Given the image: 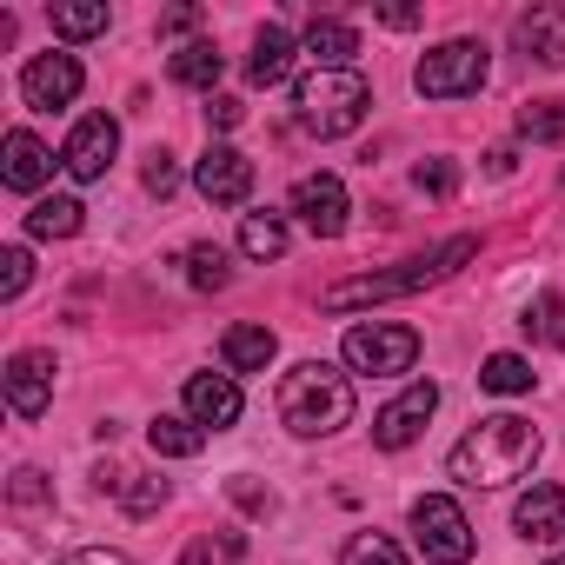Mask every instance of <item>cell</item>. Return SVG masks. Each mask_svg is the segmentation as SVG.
Instances as JSON below:
<instances>
[{"instance_id":"obj_1","label":"cell","mask_w":565,"mask_h":565,"mask_svg":"<svg viewBox=\"0 0 565 565\" xmlns=\"http://www.w3.org/2000/svg\"><path fill=\"white\" fill-rule=\"evenodd\" d=\"M532 459H539V426L519 419V413H492V419H479V426L452 446L446 472H452L459 486H512V479L532 472Z\"/></svg>"},{"instance_id":"obj_2","label":"cell","mask_w":565,"mask_h":565,"mask_svg":"<svg viewBox=\"0 0 565 565\" xmlns=\"http://www.w3.org/2000/svg\"><path fill=\"white\" fill-rule=\"evenodd\" d=\"M479 253V239L472 233H459V239H446V246H433V253H419V259H406V266H393V273H360V279H340V287H327L320 294V307L327 313H353V307H380V300H406V294H426L433 279H446L459 259H472Z\"/></svg>"},{"instance_id":"obj_3","label":"cell","mask_w":565,"mask_h":565,"mask_svg":"<svg viewBox=\"0 0 565 565\" xmlns=\"http://www.w3.org/2000/svg\"><path fill=\"white\" fill-rule=\"evenodd\" d=\"M279 419L300 439H327L353 419V380L333 373L327 360H300L287 380H279Z\"/></svg>"},{"instance_id":"obj_4","label":"cell","mask_w":565,"mask_h":565,"mask_svg":"<svg viewBox=\"0 0 565 565\" xmlns=\"http://www.w3.org/2000/svg\"><path fill=\"white\" fill-rule=\"evenodd\" d=\"M294 107H300V127H307V134H320V140H347V134L366 120L373 87H366L353 67H320V74H307V81L294 87Z\"/></svg>"},{"instance_id":"obj_5","label":"cell","mask_w":565,"mask_h":565,"mask_svg":"<svg viewBox=\"0 0 565 565\" xmlns=\"http://www.w3.org/2000/svg\"><path fill=\"white\" fill-rule=\"evenodd\" d=\"M413 539H419L426 565H466V558H472V519H466L459 499H446V492L413 499Z\"/></svg>"},{"instance_id":"obj_6","label":"cell","mask_w":565,"mask_h":565,"mask_svg":"<svg viewBox=\"0 0 565 565\" xmlns=\"http://www.w3.org/2000/svg\"><path fill=\"white\" fill-rule=\"evenodd\" d=\"M413 87H419L426 100L479 94V87H486V47H479V41H446V47H433V54L413 67Z\"/></svg>"},{"instance_id":"obj_7","label":"cell","mask_w":565,"mask_h":565,"mask_svg":"<svg viewBox=\"0 0 565 565\" xmlns=\"http://www.w3.org/2000/svg\"><path fill=\"white\" fill-rule=\"evenodd\" d=\"M413 360H419V333L413 327L373 320V327H353L347 333V366L353 373H406Z\"/></svg>"},{"instance_id":"obj_8","label":"cell","mask_w":565,"mask_h":565,"mask_svg":"<svg viewBox=\"0 0 565 565\" xmlns=\"http://www.w3.org/2000/svg\"><path fill=\"white\" fill-rule=\"evenodd\" d=\"M433 413H439V386H433V380L406 386V393L373 419V446H380V452H406V446L426 433V419H433Z\"/></svg>"},{"instance_id":"obj_9","label":"cell","mask_w":565,"mask_h":565,"mask_svg":"<svg viewBox=\"0 0 565 565\" xmlns=\"http://www.w3.org/2000/svg\"><path fill=\"white\" fill-rule=\"evenodd\" d=\"M81 61L74 54H41V61H28V74H21V94H28V107L34 114H54V107H74V94H81Z\"/></svg>"},{"instance_id":"obj_10","label":"cell","mask_w":565,"mask_h":565,"mask_svg":"<svg viewBox=\"0 0 565 565\" xmlns=\"http://www.w3.org/2000/svg\"><path fill=\"white\" fill-rule=\"evenodd\" d=\"M114 153H120V127H114L107 114H87V120L67 134V147H61V167H67L74 180H100V173L114 167Z\"/></svg>"},{"instance_id":"obj_11","label":"cell","mask_w":565,"mask_h":565,"mask_svg":"<svg viewBox=\"0 0 565 565\" xmlns=\"http://www.w3.org/2000/svg\"><path fill=\"white\" fill-rule=\"evenodd\" d=\"M294 213H300L307 233L340 239V233H347V186H340V173H307V180L294 186Z\"/></svg>"},{"instance_id":"obj_12","label":"cell","mask_w":565,"mask_h":565,"mask_svg":"<svg viewBox=\"0 0 565 565\" xmlns=\"http://www.w3.org/2000/svg\"><path fill=\"white\" fill-rule=\"evenodd\" d=\"M193 186L213 200V206H239L253 193V160L239 147H206L200 167H193Z\"/></svg>"},{"instance_id":"obj_13","label":"cell","mask_w":565,"mask_h":565,"mask_svg":"<svg viewBox=\"0 0 565 565\" xmlns=\"http://www.w3.org/2000/svg\"><path fill=\"white\" fill-rule=\"evenodd\" d=\"M8 406L21 413V419H41L47 406H54V353H14L8 360Z\"/></svg>"},{"instance_id":"obj_14","label":"cell","mask_w":565,"mask_h":565,"mask_svg":"<svg viewBox=\"0 0 565 565\" xmlns=\"http://www.w3.org/2000/svg\"><path fill=\"white\" fill-rule=\"evenodd\" d=\"M186 413H193V426L226 433V426L239 419V386H233V373H193V380H186Z\"/></svg>"},{"instance_id":"obj_15","label":"cell","mask_w":565,"mask_h":565,"mask_svg":"<svg viewBox=\"0 0 565 565\" xmlns=\"http://www.w3.org/2000/svg\"><path fill=\"white\" fill-rule=\"evenodd\" d=\"M512 41H519V54H525V61H539V67H565V8L552 0V8L519 14Z\"/></svg>"},{"instance_id":"obj_16","label":"cell","mask_w":565,"mask_h":565,"mask_svg":"<svg viewBox=\"0 0 565 565\" xmlns=\"http://www.w3.org/2000/svg\"><path fill=\"white\" fill-rule=\"evenodd\" d=\"M0 153H8V167H0V180H8L14 193H34V186H47V173H54V153L28 134V127H14L8 134V147H0Z\"/></svg>"},{"instance_id":"obj_17","label":"cell","mask_w":565,"mask_h":565,"mask_svg":"<svg viewBox=\"0 0 565 565\" xmlns=\"http://www.w3.org/2000/svg\"><path fill=\"white\" fill-rule=\"evenodd\" d=\"M512 525H519V539H565V492L558 486H532L519 505H512Z\"/></svg>"},{"instance_id":"obj_18","label":"cell","mask_w":565,"mask_h":565,"mask_svg":"<svg viewBox=\"0 0 565 565\" xmlns=\"http://www.w3.org/2000/svg\"><path fill=\"white\" fill-rule=\"evenodd\" d=\"M273 353H279L273 327H226V333H220V360H226V373H266Z\"/></svg>"},{"instance_id":"obj_19","label":"cell","mask_w":565,"mask_h":565,"mask_svg":"<svg viewBox=\"0 0 565 565\" xmlns=\"http://www.w3.org/2000/svg\"><path fill=\"white\" fill-rule=\"evenodd\" d=\"M287 67H294V34H287V28H259V34H253L246 81H253V87H273V81H287Z\"/></svg>"},{"instance_id":"obj_20","label":"cell","mask_w":565,"mask_h":565,"mask_svg":"<svg viewBox=\"0 0 565 565\" xmlns=\"http://www.w3.org/2000/svg\"><path fill=\"white\" fill-rule=\"evenodd\" d=\"M47 21H54V34L61 41H94V34H107V8H100V0H54V8H47Z\"/></svg>"},{"instance_id":"obj_21","label":"cell","mask_w":565,"mask_h":565,"mask_svg":"<svg viewBox=\"0 0 565 565\" xmlns=\"http://www.w3.org/2000/svg\"><path fill=\"white\" fill-rule=\"evenodd\" d=\"M81 200L74 193H54V200H34V213H28V233L34 239H74L81 233Z\"/></svg>"},{"instance_id":"obj_22","label":"cell","mask_w":565,"mask_h":565,"mask_svg":"<svg viewBox=\"0 0 565 565\" xmlns=\"http://www.w3.org/2000/svg\"><path fill=\"white\" fill-rule=\"evenodd\" d=\"M307 54H313L320 67H347V61L360 54V34H353L347 21H320V14H313V28H307Z\"/></svg>"},{"instance_id":"obj_23","label":"cell","mask_w":565,"mask_h":565,"mask_svg":"<svg viewBox=\"0 0 565 565\" xmlns=\"http://www.w3.org/2000/svg\"><path fill=\"white\" fill-rule=\"evenodd\" d=\"M220 67H226V61H220L213 41H193V47H180V54L167 61V74H173L180 87H206V94L220 87Z\"/></svg>"},{"instance_id":"obj_24","label":"cell","mask_w":565,"mask_h":565,"mask_svg":"<svg viewBox=\"0 0 565 565\" xmlns=\"http://www.w3.org/2000/svg\"><path fill=\"white\" fill-rule=\"evenodd\" d=\"M147 446H153L160 459H193V452L206 446V426H193V419H167V413H160V419L147 426Z\"/></svg>"},{"instance_id":"obj_25","label":"cell","mask_w":565,"mask_h":565,"mask_svg":"<svg viewBox=\"0 0 565 565\" xmlns=\"http://www.w3.org/2000/svg\"><path fill=\"white\" fill-rule=\"evenodd\" d=\"M239 253L246 259H279V253H287V220H279V213H246Z\"/></svg>"},{"instance_id":"obj_26","label":"cell","mask_w":565,"mask_h":565,"mask_svg":"<svg viewBox=\"0 0 565 565\" xmlns=\"http://www.w3.org/2000/svg\"><path fill=\"white\" fill-rule=\"evenodd\" d=\"M539 347H565V300L558 294H539L532 307H525V320H519Z\"/></svg>"},{"instance_id":"obj_27","label":"cell","mask_w":565,"mask_h":565,"mask_svg":"<svg viewBox=\"0 0 565 565\" xmlns=\"http://www.w3.org/2000/svg\"><path fill=\"white\" fill-rule=\"evenodd\" d=\"M239 558H246V539L239 532H200L180 552V565H239Z\"/></svg>"},{"instance_id":"obj_28","label":"cell","mask_w":565,"mask_h":565,"mask_svg":"<svg viewBox=\"0 0 565 565\" xmlns=\"http://www.w3.org/2000/svg\"><path fill=\"white\" fill-rule=\"evenodd\" d=\"M479 386H486V393H532V366H525L519 353H492V360L479 366Z\"/></svg>"},{"instance_id":"obj_29","label":"cell","mask_w":565,"mask_h":565,"mask_svg":"<svg viewBox=\"0 0 565 565\" xmlns=\"http://www.w3.org/2000/svg\"><path fill=\"white\" fill-rule=\"evenodd\" d=\"M340 565H406V552L386 532H353L347 552H340Z\"/></svg>"},{"instance_id":"obj_30","label":"cell","mask_w":565,"mask_h":565,"mask_svg":"<svg viewBox=\"0 0 565 565\" xmlns=\"http://www.w3.org/2000/svg\"><path fill=\"white\" fill-rule=\"evenodd\" d=\"M519 134L525 140H565V107L558 100H525L519 107Z\"/></svg>"},{"instance_id":"obj_31","label":"cell","mask_w":565,"mask_h":565,"mask_svg":"<svg viewBox=\"0 0 565 565\" xmlns=\"http://www.w3.org/2000/svg\"><path fill=\"white\" fill-rule=\"evenodd\" d=\"M186 279H193L200 294H220L226 279H233V273H226V246H193V253H186Z\"/></svg>"},{"instance_id":"obj_32","label":"cell","mask_w":565,"mask_h":565,"mask_svg":"<svg viewBox=\"0 0 565 565\" xmlns=\"http://www.w3.org/2000/svg\"><path fill=\"white\" fill-rule=\"evenodd\" d=\"M114 492L127 499V512H134V519H140V512H153V505L167 499V486H160V479H140V472H120V479H114Z\"/></svg>"},{"instance_id":"obj_33","label":"cell","mask_w":565,"mask_h":565,"mask_svg":"<svg viewBox=\"0 0 565 565\" xmlns=\"http://www.w3.org/2000/svg\"><path fill=\"white\" fill-rule=\"evenodd\" d=\"M28 279H34L28 246H8V253H0V300H21V294H28Z\"/></svg>"},{"instance_id":"obj_34","label":"cell","mask_w":565,"mask_h":565,"mask_svg":"<svg viewBox=\"0 0 565 565\" xmlns=\"http://www.w3.org/2000/svg\"><path fill=\"white\" fill-rule=\"evenodd\" d=\"M413 186H419V193H433V200H452L459 167H452V160H419V167H413Z\"/></svg>"},{"instance_id":"obj_35","label":"cell","mask_w":565,"mask_h":565,"mask_svg":"<svg viewBox=\"0 0 565 565\" xmlns=\"http://www.w3.org/2000/svg\"><path fill=\"white\" fill-rule=\"evenodd\" d=\"M8 499H14L21 512H34V505H54V492H47V479H41L34 466H21V472H14V486H8Z\"/></svg>"},{"instance_id":"obj_36","label":"cell","mask_w":565,"mask_h":565,"mask_svg":"<svg viewBox=\"0 0 565 565\" xmlns=\"http://www.w3.org/2000/svg\"><path fill=\"white\" fill-rule=\"evenodd\" d=\"M147 193H153V200H173V193H180V167H173V153H147Z\"/></svg>"},{"instance_id":"obj_37","label":"cell","mask_w":565,"mask_h":565,"mask_svg":"<svg viewBox=\"0 0 565 565\" xmlns=\"http://www.w3.org/2000/svg\"><path fill=\"white\" fill-rule=\"evenodd\" d=\"M239 120H246V107H239L233 94H213V100H206V127H213V134H226V127H239Z\"/></svg>"},{"instance_id":"obj_38","label":"cell","mask_w":565,"mask_h":565,"mask_svg":"<svg viewBox=\"0 0 565 565\" xmlns=\"http://www.w3.org/2000/svg\"><path fill=\"white\" fill-rule=\"evenodd\" d=\"M233 499H239L246 512H273V492H259V486H246V479H233Z\"/></svg>"},{"instance_id":"obj_39","label":"cell","mask_w":565,"mask_h":565,"mask_svg":"<svg viewBox=\"0 0 565 565\" xmlns=\"http://www.w3.org/2000/svg\"><path fill=\"white\" fill-rule=\"evenodd\" d=\"M61 565H134V558H127V552H100V545H94V552H67Z\"/></svg>"},{"instance_id":"obj_40","label":"cell","mask_w":565,"mask_h":565,"mask_svg":"<svg viewBox=\"0 0 565 565\" xmlns=\"http://www.w3.org/2000/svg\"><path fill=\"white\" fill-rule=\"evenodd\" d=\"M380 21H386V28H419L426 14H419V8H380Z\"/></svg>"},{"instance_id":"obj_41","label":"cell","mask_w":565,"mask_h":565,"mask_svg":"<svg viewBox=\"0 0 565 565\" xmlns=\"http://www.w3.org/2000/svg\"><path fill=\"white\" fill-rule=\"evenodd\" d=\"M193 21H200V14H193V8H173V14H160V34H186V28H193Z\"/></svg>"},{"instance_id":"obj_42","label":"cell","mask_w":565,"mask_h":565,"mask_svg":"<svg viewBox=\"0 0 565 565\" xmlns=\"http://www.w3.org/2000/svg\"><path fill=\"white\" fill-rule=\"evenodd\" d=\"M552 565H565V558H552Z\"/></svg>"}]
</instances>
